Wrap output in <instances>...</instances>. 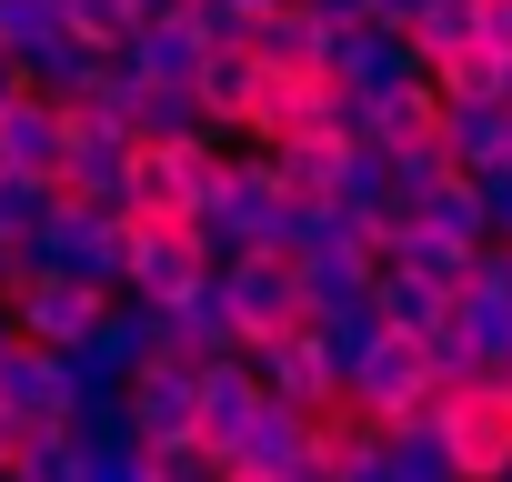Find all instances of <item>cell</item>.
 <instances>
[{
    "mask_svg": "<svg viewBox=\"0 0 512 482\" xmlns=\"http://www.w3.org/2000/svg\"><path fill=\"white\" fill-rule=\"evenodd\" d=\"M11 262L21 272H61L81 292H121V211H81V201L51 191V211L11 241Z\"/></svg>",
    "mask_w": 512,
    "mask_h": 482,
    "instance_id": "cell-1",
    "label": "cell"
},
{
    "mask_svg": "<svg viewBox=\"0 0 512 482\" xmlns=\"http://www.w3.org/2000/svg\"><path fill=\"white\" fill-rule=\"evenodd\" d=\"M432 442L452 452V482H502L512 462V372H472L432 392Z\"/></svg>",
    "mask_w": 512,
    "mask_h": 482,
    "instance_id": "cell-2",
    "label": "cell"
},
{
    "mask_svg": "<svg viewBox=\"0 0 512 482\" xmlns=\"http://www.w3.org/2000/svg\"><path fill=\"white\" fill-rule=\"evenodd\" d=\"M221 181V131H181V141H131V171H121V211L141 221H191Z\"/></svg>",
    "mask_w": 512,
    "mask_h": 482,
    "instance_id": "cell-3",
    "label": "cell"
},
{
    "mask_svg": "<svg viewBox=\"0 0 512 482\" xmlns=\"http://www.w3.org/2000/svg\"><path fill=\"white\" fill-rule=\"evenodd\" d=\"M342 402H352L362 422H412V412H432V362H422V342H412V332H362V342L342 352Z\"/></svg>",
    "mask_w": 512,
    "mask_h": 482,
    "instance_id": "cell-4",
    "label": "cell"
},
{
    "mask_svg": "<svg viewBox=\"0 0 512 482\" xmlns=\"http://www.w3.org/2000/svg\"><path fill=\"white\" fill-rule=\"evenodd\" d=\"M211 292H221V312H231V342L241 352H262V342H282V332H302L312 312H302V282H292V262L282 252H241V262H221L211 272Z\"/></svg>",
    "mask_w": 512,
    "mask_h": 482,
    "instance_id": "cell-5",
    "label": "cell"
},
{
    "mask_svg": "<svg viewBox=\"0 0 512 482\" xmlns=\"http://www.w3.org/2000/svg\"><path fill=\"white\" fill-rule=\"evenodd\" d=\"M302 131H352V101L332 71H262V91H251L241 111V141L272 151V141H302Z\"/></svg>",
    "mask_w": 512,
    "mask_h": 482,
    "instance_id": "cell-6",
    "label": "cell"
},
{
    "mask_svg": "<svg viewBox=\"0 0 512 482\" xmlns=\"http://www.w3.org/2000/svg\"><path fill=\"white\" fill-rule=\"evenodd\" d=\"M101 302H111V292H81V282H61V272H21L11 292H0L11 332L41 342V352H81V332L101 322Z\"/></svg>",
    "mask_w": 512,
    "mask_h": 482,
    "instance_id": "cell-7",
    "label": "cell"
},
{
    "mask_svg": "<svg viewBox=\"0 0 512 482\" xmlns=\"http://www.w3.org/2000/svg\"><path fill=\"white\" fill-rule=\"evenodd\" d=\"M191 282H201V241H191V221H141V211H121V292L171 302V292H191Z\"/></svg>",
    "mask_w": 512,
    "mask_h": 482,
    "instance_id": "cell-8",
    "label": "cell"
},
{
    "mask_svg": "<svg viewBox=\"0 0 512 482\" xmlns=\"http://www.w3.org/2000/svg\"><path fill=\"white\" fill-rule=\"evenodd\" d=\"M251 362V382H262L272 402H292V412H332L342 402V362H332V342L302 322V332H282V342H262V352H241Z\"/></svg>",
    "mask_w": 512,
    "mask_h": 482,
    "instance_id": "cell-9",
    "label": "cell"
},
{
    "mask_svg": "<svg viewBox=\"0 0 512 482\" xmlns=\"http://www.w3.org/2000/svg\"><path fill=\"white\" fill-rule=\"evenodd\" d=\"M191 382H201V362H161V352L121 382V412H131V442H141V452H161V442H201V432H191V412H201Z\"/></svg>",
    "mask_w": 512,
    "mask_h": 482,
    "instance_id": "cell-10",
    "label": "cell"
},
{
    "mask_svg": "<svg viewBox=\"0 0 512 482\" xmlns=\"http://www.w3.org/2000/svg\"><path fill=\"white\" fill-rule=\"evenodd\" d=\"M71 402H81V362H71V352H41V342H21L11 362H0V412H11L21 432L61 422Z\"/></svg>",
    "mask_w": 512,
    "mask_h": 482,
    "instance_id": "cell-11",
    "label": "cell"
},
{
    "mask_svg": "<svg viewBox=\"0 0 512 482\" xmlns=\"http://www.w3.org/2000/svg\"><path fill=\"white\" fill-rule=\"evenodd\" d=\"M322 71L342 81V101H362V91H392V81H412L422 61H412V41H402V31H382V21H352V31H332Z\"/></svg>",
    "mask_w": 512,
    "mask_h": 482,
    "instance_id": "cell-12",
    "label": "cell"
},
{
    "mask_svg": "<svg viewBox=\"0 0 512 482\" xmlns=\"http://www.w3.org/2000/svg\"><path fill=\"white\" fill-rule=\"evenodd\" d=\"M191 402H201V412H191V432H201V452H221V442H231V432H241L251 412H262V382H251V362H241V352H221V362H201V382H191Z\"/></svg>",
    "mask_w": 512,
    "mask_h": 482,
    "instance_id": "cell-13",
    "label": "cell"
},
{
    "mask_svg": "<svg viewBox=\"0 0 512 482\" xmlns=\"http://www.w3.org/2000/svg\"><path fill=\"white\" fill-rule=\"evenodd\" d=\"M251 91H262V61H251L241 41H231V51H201V71H191V101H201V131L241 141V111H251Z\"/></svg>",
    "mask_w": 512,
    "mask_h": 482,
    "instance_id": "cell-14",
    "label": "cell"
},
{
    "mask_svg": "<svg viewBox=\"0 0 512 482\" xmlns=\"http://www.w3.org/2000/svg\"><path fill=\"white\" fill-rule=\"evenodd\" d=\"M111 61H121L131 81H181V91H191V71H201V31H191V11H171V21H141Z\"/></svg>",
    "mask_w": 512,
    "mask_h": 482,
    "instance_id": "cell-15",
    "label": "cell"
},
{
    "mask_svg": "<svg viewBox=\"0 0 512 482\" xmlns=\"http://www.w3.org/2000/svg\"><path fill=\"white\" fill-rule=\"evenodd\" d=\"M241 51L262 61V71H322L332 31H322V21L302 11V0H292V11H262V21H241Z\"/></svg>",
    "mask_w": 512,
    "mask_h": 482,
    "instance_id": "cell-16",
    "label": "cell"
},
{
    "mask_svg": "<svg viewBox=\"0 0 512 482\" xmlns=\"http://www.w3.org/2000/svg\"><path fill=\"white\" fill-rule=\"evenodd\" d=\"M101 61H111V51H91V41L51 31L41 51H21V81H31L41 101H61V111H71V101H91V91H101Z\"/></svg>",
    "mask_w": 512,
    "mask_h": 482,
    "instance_id": "cell-17",
    "label": "cell"
},
{
    "mask_svg": "<svg viewBox=\"0 0 512 482\" xmlns=\"http://www.w3.org/2000/svg\"><path fill=\"white\" fill-rule=\"evenodd\" d=\"M262 161H272V181H282L292 201H332V181H342V161H352V131H302V141H272Z\"/></svg>",
    "mask_w": 512,
    "mask_h": 482,
    "instance_id": "cell-18",
    "label": "cell"
},
{
    "mask_svg": "<svg viewBox=\"0 0 512 482\" xmlns=\"http://www.w3.org/2000/svg\"><path fill=\"white\" fill-rule=\"evenodd\" d=\"M0 171H61V101H41V91H21L11 111H0Z\"/></svg>",
    "mask_w": 512,
    "mask_h": 482,
    "instance_id": "cell-19",
    "label": "cell"
},
{
    "mask_svg": "<svg viewBox=\"0 0 512 482\" xmlns=\"http://www.w3.org/2000/svg\"><path fill=\"white\" fill-rule=\"evenodd\" d=\"M372 322L422 342V332H442V322H452V292H442V282H422V272H372Z\"/></svg>",
    "mask_w": 512,
    "mask_h": 482,
    "instance_id": "cell-20",
    "label": "cell"
},
{
    "mask_svg": "<svg viewBox=\"0 0 512 482\" xmlns=\"http://www.w3.org/2000/svg\"><path fill=\"white\" fill-rule=\"evenodd\" d=\"M502 131H512L502 101H442V161L452 171H492L502 161Z\"/></svg>",
    "mask_w": 512,
    "mask_h": 482,
    "instance_id": "cell-21",
    "label": "cell"
},
{
    "mask_svg": "<svg viewBox=\"0 0 512 482\" xmlns=\"http://www.w3.org/2000/svg\"><path fill=\"white\" fill-rule=\"evenodd\" d=\"M412 221L422 231H442V241H462V252H482L492 241V221H482V191H472V171H442L422 201H412Z\"/></svg>",
    "mask_w": 512,
    "mask_h": 482,
    "instance_id": "cell-22",
    "label": "cell"
},
{
    "mask_svg": "<svg viewBox=\"0 0 512 482\" xmlns=\"http://www.w3.org/2000/svg\"><path fill=\"white\" fill-rule=\"evenodd\" d=\"M11 482H81V442L61 432V422H41V432H21L11 442V462H0Z\"/></svg>",
    "mask_w": 512,
    "mask_h": 482,
    "instance_id": "cell-23",
    "label": "cell"
},
{
    "mask_svg": "<svg viewBox=\"0 0 512 482\" xmlns=\"http://www.w3.org/2000/svg\"><path fill=\"white\" fill-rule=\"evenodd\" d=\"M402 41H412V61H442V51H462V41H472V0H412Z\"/></svg>",
    "mask_w": 512,
    "mask_h": 482,
    "instance_id": "cell-24",
    "label": "cell"
},
{
    "mask_svg": "<svg viewBox=\"0 0 512 482\" xmlns=\"http://www.w3.org/2000/svg\"><path fill=\"white\" fill-rule=\"evenodd\" d=\"M422 81H432L442 101H492V81H502V61L462 41V51H442V61H422Z\"/></svg>",
    "mask_w": 512,
    "mask_h": 482,
    "instance_id": "cell-25",
    "label": "cell"
},
{
    "mask_svg": "<svg viewBox=\"0 0 512 482\" xmlns=\"http://www.w3.org/2000/svg\"><path fill=\"white\" fill-rule=\"evenodd\" d=\"M41 211H51V181L41 171H0V241H21Z\"/></svg>",
    "mask_w": 512,
    "mask_h": 482,
    "instance_id": "cell-26",
    "label": "cell"
},
{
    "mask_svg": "<svg viewBox=\"0 0 512 482\" xmlns=\"http://www.w3.org/2000/svg\"><path fill=\"white\" fill-rule=\"evenodd\" d=\"M472 51L512 61V0H472Z\"/></svg>",
    "mask_w": 512,
    "mask_h": 482,
    "instance_id": "cell-27",
    "label": "cell"
},
{
    "mask_svg": "<svg viewBox=\"0 0 512 482\" xmlns=\"http://www.w3.org/2000/svg\"><path fill=\"white\" fill-rule=\"evenodd\" d=\"M21 91H31V81H21V61H11V51H0V111H11Z\"/></svg>",
    "mask_w": 512,
    "mask_h": 482,
    "instance_id": "cell-28",
    "label": "cell"
},
{
    "mask_svg": "<svg viewBox=\"0 0 512 482\" xmlns=\"http://www.w3.org/2000/svg\"><path fill=\"white\" fill-rule=\"evenodd\" d=\"M221 11H241V21H262V11H292V0H221Z\"/></svg>",
    "mask_w": 512,
    "mask_h": 482,
    "instance_id": "cell-29",
    "label": "cell"
},
{
    "mask_svg": "<svg viewBox=\"0 0 512 482\" xmlns=\"http://www.w3.org/2000/svg\"><path fill=\"white\" fill-rule=\"evenodd\" d=\"M11 352H21V332H11V312H0V362H11Z\"/></svg>",
    "mask_w": 512,
    "mask_h": 482,
    "instance_id": "cell-30",
    "label": "cell"
},
{
    "mask_svg": "<svg viewBox=\"0 0 512 482\" xmlns=\"http://www.w3.org/2000/svg\"><path fill=\"white\" fill-rule=\"evenodd\" d=\"M211 482H272V472H211ZM282 482H292V472H282Z\"/></svg>",
    "mask_w": 512,
    "mask_h": 482,
    "instance_id": "cell-31",
    "label": "cell"
},
{
    "mask_svg": "<svg viewBox=\"0 0 512 482\" xmlns=\"http://www.w3.org/2000/svg\"><path fill=\"white\" fill-rule=\"evenodd\" d=\"M492 101H502V111H512V61H502V81H492Z\"/></svg>",
    "mask_w": 512,
    "mask_h": 482,
    "instance_id": "cell-32",
    "label": "cell"
},
{
    "mask_svg": "<svg viewBox=\"0 0 512 482\" xmlns=\"http://www.w3.org/2000/svg\"><path fill=\"white\" fill-rule=\"evenodd\" d=\"M502 252H512V241H502Z\"/></svg>",
    "mask_w": 512,
    "mask_h": 482,
    "instance_id": "cell-33",
    "label": "cell"
},
{
    "mask_svg": "<svg viewBox=\"0 0 512 482\" xmlns=\"http://www.w3.org/2000/svg\"><path fill=\"white\" fill-rule=\"evenodd\" d=\"M0 482H11V472H0Z\"/></svg>",
    "mask_w": 512,
    "mask_h": 482,
    "instance_id": "cell-34",
    "label": "cell"
}]
</instances>
